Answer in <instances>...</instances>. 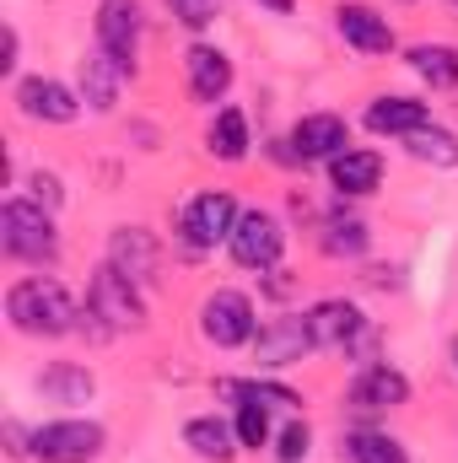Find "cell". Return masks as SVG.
Here are the masks:
<instances>
[{"label":"cell","instance_id":"6da1fadb","mask_svg":"<svg viewBox=\"0 0 458 463\" xmlns=\"http://www.w3.org/2000/svg\"><path fill=\"white\" fill-rule=\"evenodd\" d=\"M5 318L16 335H33V340H60L71 329H81V307L71 302V291L49 275H27L5 291Z\"/></svg>","mask_w":458,"mask_h":463},{"label":"cell","instance_id":"4dcf8cb0","mask_svg":"<svg viewBox=\"0 0 458 463\" xmlns=\"http://www.w3.org/2000/svg\"><path fill=\"white\" fill-rule=\"evenodd\" d=\"M27 184H33V200H38V205H49V211H54V205L65 200V194H60V178H54V173H33Z\"/></svg>","mask_w":458,"mask_h":463},{"label":"cell","instance_id":"7c38bea8","mask_svg":"<svg viewBox=\"0 0 458 463\" xmlns=\"http://www.w3.org/2000/svg\"><path fill=\"white\" fill-rule=\"evenodd\" d=\"M308 329H313V345L319 350H350L361 335H367V318H361L356 302H345V297H324V302L308 307Z\"/></svg>","mask_w":458,"mask_h":463},{"label":"cell","instance_id":"d4e9b609","mask_svg":"<svg viewBox=\"0 0 458 463\" xmlns=\"http://www.w3.org/2000/svg\"><path fill=\"white\" fill-rule=\"evenodd\" d=\"M405 151L426 167H458V135H448L443 124H426V129L405 135Z\"/></svg>","mask_w":458,"mask_h":463},{"label":"cell","instance_id":"836d02e7","mask_svg":"<svg viewBox=\"0 0 458 463\" xmlns=\"http://www.w3.org/2000/svg\"><path fill=\"white\" fill-rule=\"evenodd\" d=\"M453 5H458V0H453Z\"/></svg>","mask_w":458,"mask_h":463},{"label":"cell","instance_id":"8fae6325","mask_svg":"<svg viewBox=\"0 0 458 463\" xmlns=\"http://www.w3.org/2000/svg\"><path fill=\"white\" fill-rule=\"evenodd\" d=\"M291 156L297 162H335L345 146H350V124L340 114H302L286 135Z\"/></svg>","mask_w":458,"mask_h":463},{"label":"cell","instance_id":"f1b7e54d","mask_svg":"<svg viewBox=\"0 0 458 463\" xmlns=\"http://www.w3.org/2000/svg\"><path fill=\"white\" fill-rule=\"evenodd\" d=\"M167 11H173V22H184L189 33H200V27H211L227 11V0H167Z\"/></svg>","mask_w":458,"mask_h":463},{"label":"cell","instance_id":"3957f363","mask_svg":"<svg viewBox=\"0 0 458 463\" xmlns=\"http://www.w3.org/2000/svg\"><path fill=\"white\" fill-rule=\"evenodd\" d=\"M237 200H232L227 189H205V194H195L184 211H178V237H184V248L189 253H211L216 242H232V227H237Z\"/></svg>","mask_w":458,"mask_h":463},{"label":"cell","instance_id":"ba28073f","mask_svg":"<svg viewBox=\"0 0 458 463\" xmlns=\"http://www.w3.org/2000/svg\"><path fill=\"white\" fill-rule=\"evenodd\" d=\"M313 345V329H308V313H281V318H264L259 335H253V361L259 366H297Z\"/></svg>","mask_w":458,"mask_h":463},{"label":"cell","instance_id":"9c48e42d","mask_svg":"<svg viewBox=\"0 0 458 463\" xmlns=\"http://www.w3.org/2000/svg\"><path fill=\"white\" fill-rule=\"evenodd\" d=\"M140 33H146V16H140L135 0H103L98 5V49L114 60L119 71H135Z\"/></svg>","mask_w":458,"mask_h":463},{"label":"cell","instance_id":"e0dca14e","mask_svg":"<svg viewBox=\"0 0 458 463\" xmlns=\"http://www.w3.org/2000/svg\"><path fill=\"white\" fill-rule=\"evenodd\" d=\"M426 124H432V103H421V98H372V109H367L372 135H399L405 140Z\"/></svg>","mask_w":458,"mask_h":463},{"label":"cell","instance_id":"4316f807","mask_svg":"<svg viewBox=\"0 0 458 463\" xmlns=\"http://www.w3.org/2000/svg\"><path fill=\"white\" fill-rule=\"evenodd\" d=\"M324 248L335 253V259H356V253H367V222H356V216H335L329 227H324Z\"/></svg>","mask_w":458,"mask_h":463},{"label":"cell","instance_id":"52a82bcc","mask_svg":"<svg viewBox=\"0 0 458 463\" xmlns=\"http://www.w3.org/2000/svg\"><path fill=\"white\" fill-rule=\"evenodd\" d=\"M227 253L243 264V269H275L281 264V253H286V227H281V216L275 211H243L237 216V227H232V242H227Z\"/></svg>","mask_w":458,"mask_h":463},{"label":"cell","instance_id":"cb8c5ba5","mask_svg":"<svg viewBox=\"0 0 458 463\" xmlns=\"http://www.w3.org/2000/svg\"><path fill=\"white\" fill-rule=\"evenodd\" d=\"M345 458L350 463H410V453H405L399 437L361 426V431H345Z\"/></svg>","mask_w":458,"mask_h":463},{"label":"cell","instance_id":"603a6c76","mask_svg":"<svg viewBox=\"0 0 458 463\" xmlns=\"http://www.w3.org/2000/svg\"><path fill=\"white\" fill-rule=\"evenodd\" d=\"M205 146L222 162H243L248 156V118H243V109H216L211 129H205Z\"/></svg>","mask_w":458,"mask_h":463},{"label":"cell","instance_id":"1f68e13d","mask_svg":"<svg viewBox=\"0 0 458 463\" xmlns=\"http://www.w3.org/2000/svg\"><path fill=\"white\" fill-rule=\"evenodd\" d=\"M259 5H264V11H275V16H286V11H291V0H259Z\"/></svg>","mask_w":458,"mask_h":463},{"label":"cell","instance_id":"ac0fdd59","mask_svg":"<svg viewBox=\"0 0 458 463\" xmlns=\"http://www.w3.org/2000/svg\"><path fill=\"white\" fill-rule=\"evenodd\" d=\"M109 264L146 286V280L157 275V237L146 227H119L114 237H109Z\"/></svg>","mask_w":458,"mask_h":463},{"label":"cell","instance_id":"d6986e66","mask_svg":"<svg viewBox=\"0 0 458 463\" xmlns=\"http://www.w3.org/2000/svg\"><path fill=\"white\" fill-rule=\"evenodd\" d=\"M124 76H129V71H119L103 49H92V54L81 60V103H87L92 114H109V109L119 103V87H124Z\"/></svg>","mask_w":458,"mask_h":463},{"label":"cell","instance_id":"5bb4252c","mask_svg":"<svg viewBox=\"0 0 458 463\" xmlns=\"http://www.w3.org/2000/svg\"><path fill=\"white\" fill-rule=\"evenodd\" d=\"M184 76H189V92H195V103H222L232 92V60L216 49V43H189V54H184Z\"/></svg>","mask_w":458,"mask_h":463},{"label":"cell","instance_id":"2e32d148","mask_svg":"<svg viewBox=\"0 0 458 463\" xmlns=\"http://www.w3.org/2000/svg\"><path fill=\"white\" fill-rule=\"evenodd\" d=\"M329 184L340 189L345 200H367V194H377V184H383V156L367 151V146H345L340 156L329 162Z\"/></svg>","mask_w":458,"mask_h":463},{"label":"cell","instance_id":"484cf974","mask_svg":"<svg viewBox=\"0 0 458 463\" xmlns=\"http://www.w3.org/2000/svg\"><path fill=\"white\" fill-rule=\"evenodd\" d=\"M237 442L248 448V453H259L264 442H270V404H259V399H237Z\"/></svg>","mask_w":458,"mask_h":463},{"label":"cell","instance_id":"5b68a950","mask_svg":"<svg viewBox=\"0 0 458 463\" xmlns=\"http://www.w3.org/2000/svg\"><path fill=\"white\" fill-rule=\"evenodd\" d=\"M109 431L98 420H49L27 437V453L38 463H92L103 453Z\"/></svg>","mask_w":458,"mask_h":463},{"label":"cell","instance_id":"4fadbf2b","mask_svg":"<svg viewBox=\"0 0 458 463\" xmlns=\"http://www.w3.org/2000/svg\"><path fill=\"white\" fill-rule=\"evenodd\" d=\"M350 404L356 410H399V404H410V377L399 366H388V361H372V366L356 372Z\"/></svg>","mask_w":458,"mask_h":463},{"label":"cell","instance_id":"f546056e","mask_svg":"<svg viewBox=\"0 0 458 463\" xmlns=\"http://www.w3.org/2000/svg\"><path fill=\"white\" fill-rule=\"evenodd\" d=\"M308 453H313V431H308V420H291L281 431V463H302Z\"/></svg>","mask_w":458,"mask_h":463},{"label":"cell","instance_id":"277c9868","mask_svg":"<svg viewBox=\"0 0 458 463\" xmlns=\"http://www.w3.org/2000/svg\"><path fill=\"white\" fill-rule=\"evenodd\" d=\"M87 307L103 318V329H109V335H119V329H140V324H146L140 280H129L124 269H114V264H109V259H103V264H98V275H92Z\"/></svg>","mask_w":458,"mask_h":463},{"label":"cell","instance_id":"7a4b0ae2","mask_svg":"<svg viewBox=\"0 0 458 463\" xmlns=\"http://www.w3.org/2000/svg\"><path fill=\"white\" fill-rule=\"evenodd\" d=\"M0 242L11 259L27 264H49L60 253V232H54V211L38 200H5L0 205Z\"/></svg>","mask_w":458,"mask_h":463},{"label":"cell","instance_id":"8992f818","mask_svg":"<svg viewBox=\"0 0 458 463\" xmlns=\"http://www.w3.org/2000/svg\"><path fill=\"white\" fill-rule=\"evenodd\" d=\"M200 335L211 340L216 350H237V345H253V335H259V318H253V302L243 297V291H211L205 302H200Z\"/></svg>","mask_w":458,"mask_h":463},{"label":"cell","instance_id":"7402d4cb","mask_svg":"<svg viewBox=\"0 0 458 463\" xmlns=\"http://www.w3.org/2000/svg\"><path fill=\"white\" fill-rule=\"evenodd\" d=\"M38 388H43V399H54V404H87V399L98 393L92 372L76 366V361H54V366L38 377Z\"/></svg>","mask_w":458,"mask_h":463},{"label":"cell","instance_id":"83f0119b","mask_svg":"<svg viewBox=\"0 0 458 463\" xmlns=\"http://www.w3.org/2000/svg\"><path fill=\"white\" fill-rule=\"evenodd\" d=\"M222 393H227L232 404H237V399H259V404H270V410H297V404H302L291 388H275V383H222Z\"/></svg>","mask_w":458,"mask_h":463},{"label":"cell","instance_id":"d6a6232c","mask_svg":"<svg viewBox=\"0 0 458 463\" xmlns=\"http://www.w3.org/2000/svg\"><path fill=\"white\" fill-rule=\"evenodd\" d=\"M453 355H458V345H453Z\"/></svg>","mask_w":458,"mask_h":463},{"label":"cell","instance_id":"ffe728a7","mask_svg":"<svg viewBox=\"0 0 458 463\" xmlns=\"http://www.w3.org/2000/svg\"><path fill=\"white\" fill-rule=\"evenodd\" d=\"M184 448L205 463H232V453H237L243 442H237V426L216 420V415H195V420L184 426Z\"/></svg>","mask_w":458,"mask_h":463},{"label":"cell","instance_id":"9a60e30c","mask_svg":"<svg viewBox=\"0 0 458 463\" xmlns=\"http://www.w3.org/2000/svg\"><path fill=\"white\" fill-rule=\"evenodd\" d=\"M335 33L356 54H394V43H399L394 27H388V16H377L372 5H340L335 11Z\"/></svg>","mask_w":458,"mask_h":463},{"label":"cell","instance_id":"30bf717a","mask_svg":"<svg viewBox=\"0 0 458 463\" xmlns=\"http://www.w3.org/2000/svg\"><path fill=\"white\" fill-rule=\"evenodd\" d=\"M16 109L33 124H71L81 114V92H71L54 76H27V81H16Z\"/></svg>","mask_w":458,"mask_h":463},{"label":"cell","instance_id":"44dd1931","mask_svg":"<svg viewBox=\"0 0 458 463\" xmlns=\"http://www.w3.org/2000/svg\"><path fill=\"white\" fill-rule=\"evenodd\" d=\"M405 65L432 87V92H453L458 87V49L453 43H415L405 54Z\"/></svg>","mask_w":458,"mask_h":463}]
</instances>
